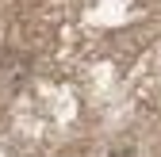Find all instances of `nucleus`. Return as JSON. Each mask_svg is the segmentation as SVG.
<instances>
[{
  "label": "nucleus",
  "mask_w": 161,
  "mask_h": 157,
  "mask_svg": "<svg viewBox=\"0 0 161 157\" xmlns=\"http://www.w3.org/2000/svg\"><path fill=\"white\" fill-rule=\"evenodd\" d=\"M111 157H134V149H111Z\"/></svg>",
  "instance_id": "nucleus-1"
}]
</instances>
